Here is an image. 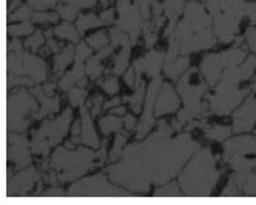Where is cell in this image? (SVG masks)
Segmentation results:
<instances>
[{
  "instance_id": "cell-1",
  "label": "cell",
  "mask_w": 256,
  "mask_h": 205,
  "mask_svg": "<svg viewBox=\"0 0 256 205\" xmlns=\"http://www.w3.org/2000/svg\"><path fill=\"white\" fill-rule=\"evenodd\" d=\"M158 128L144 145L128 146L122 154V162L108 168L113 182L133 191L148 192L152 182L162 184L178 174L198 145L188 135L168 141L174 130L164 120Z\"/></svg>"
},
{
  "instance_id": "cell-2",
  "label": "cell",
  "mask_w": 256,
  "mask_h": 205,
  "mask_svg": "<svg viewBox=\"0 0 256 205\" xmlns=\"http://www.w3.org/2000/svg\"><path fill=\"white\" fill-rule=\"evenodd\" d=\"M94 158L96 154L86 148H80L77 152H70L60 148L52 156L51 166L58 171V180L66 182L78 178L88 170L101 166L94 163Z\"/></svg>"
},
{
  "instance_id": "cell-3",
  "label": "cell",
  "mask_w": 256,
  "mask_h": 205,
  "mask_svg": "<svg viewBox=\"0 0 256 205\" xmlns=\"http://www.w3.org/2000/svg\"><path fill=\"white\" fill-rule=\"evenodd\" d=\"M38 105L36 100L25 90H20L8 96V130L23 133L30 124L26 116L30 112H36Z\"/></svg>"
},
{
  "instance_id": "cell-4",
  "label": "cell",
  "mask_w": 256,
  "mask_h": 205,
  "mask_svg": "<svg viewBox=\"0 0 256 205\" xmlns=\"http://www.w3.org/2000/svg\"><path fill=\"white\" fill-rule=\"evenodd\" d=\"M8 68L10 74L28 75L36 83L42 82L46 79V64L38 57L27 52L10 53L8 57Z\"/></svg>"
},
{
  "instance_id": "cell-5",
  "label": "cell",
  "mask_w": 256,
  "mask_h": 205,
  "mask_svg": "<svg viewBox=\"0 0 256 205\" xmlns=\"http://www.w3.org/2000/svg\"><path fill=\"white\" fill-rule=\"evenodd\" d=\"M68 194L70 196L76 195H124L126 193L116 188H112L107 184L106 178L102 174L96 175L92 178L84 180L74 186L70 188Z\"/></svg>"
},
{
  "instance_id": "cell-6",
  "label": "cell",
  "mask_w": 256,
  "mask_h": 205,
  "mask_svg": "<svg viewBox=\"0 0 256 205\" xmlns=\"http://www.w3.org/2000/svg\"><path fill=\"white\" fill-rule=\"evenodd\" d=\"M118 8L120 12V21L118 22V27L120 30L130 34L131 44L135 45L140 29L144 27L140 14L136 8L130 6L129 0H120Z\"/></svg>"
},
{
  "instance_id": "cell-7",
  "label": "cell",
  "mask_w": 256,
  "mask_h": 205,
  "mask_svg": "<svg viewBox=\"0 0 256 205\" xmlns=\"http://www.w3.org/2000/svg\"><path fill=\"white\" fill-rule=\"evenodd\" d=\"M70 120H72V110L68 108L58 120H45L42 128L36 132L47 140L50 146H54L58 144L66 135Z\"/></svg>"
},
{
  "instance_id": "cell-8",
  "label": "cell",
  "mask_w": 256,
  "mask_h": 205,
  "mask_svg": "<svg viewBox=\"0 0 256 205\" xmlns=\"http://www.w3.org/2000/svg\"><path fill=\"white\" fill-rule=\"evenodd\" d=\"M8 141V158L16 165V169H20L30 165L32 158L30 156V152H28L27 138L25 136L10 134Z\"/></svg>"
},
{
  "instance_id": "cell-9",
  "label": "cell",
  "mask_w": 256,
  "mask_h": 205,
  "mask_svg": "<svg viewBox=\"0 0 256 205\" xmlns=\"http://www.w3.org/2000/svg\"><path fill=\"white\" fill-rule=\"evenodd\" d=\"M161 83H162V79L160 77H157V78H154V80L150 84V87L148 90V94L146 111H144V116H142L140 124L138 126V133H137V139L138 140L144 138L148 134V132L150 130V128L154 124L152 107H154V98H156V94H157L158 90H160Z\"/></svg>"
},
{
  "instance_id": "cell-10",
  "label": "cell",
  "mask_w": 256,
  "mask_h": 205,
  "mask_svg": "<svg viewBox=\"0 0 256 205\" xmlns=\"http://www.w3.org/2000/svg\"><path fill=\"white\" fill-rule=\"evenodd\" d=\"M38 176L40 174L34 168H30L14 176L12 180L8 178V194L25 193L30 191Z\"/></svg>"
},
{
  "instance_id": "cell-11",
  "label": "cell",
  "mask_w": 256,
  "mask_h": 205,
  "mask_svg": "<svg viewBox=\"0 0 256 205\" xmlns=\"http://www.w3.org/2000/svg\"><path fill=\"white\" fill-rule=\"evenodd\" d=\"M180 106V100L174 94L172 87L168 83L162 84L156 104V115L161 116L166 113L174 112Z\"/></svg>"
},
{
  "instance_id": "cell-12",
  "label": "cell",
  "mask_w": 256,
  "mask_h": 205,
  "mask_svg": "<svg viewBox=\"0 0 256 205\" xmlns=\"http://www.w3.org/2000/svg\"><path fill=\"white\" fill-rule=\"evenodd\" d=\"M32 92L40 100V109L36 114H34L32 117L36 120H40L47 115L48 113H55L60 109V98L55 96L53 98H50L48 96H45L44 90H42L40 86L34 87L32 90Z\"/></svg>"
},
{
  "instance_id": "cell-13",
  "label": "cell",
  "mask_w": 256,
  "mask_h": 205,
  "mask_svg": "<svg viewBox=\"0 0 256 205\" xmlns=\"http://www.w3.org/2000/svg\"><path fill=\"white\" fill-rule=\"evenodd\" d=\"M82 116V142L86 145H90L94 148H98V139L92 124L90 115L88 113V107H81Z\"/></svg>"
},
{
  "instance_id": "cell-14",
  "label": "cell",
  "mask_w": 256,
  "mask_h": 205,
  "mask_svg": "<svg viewBox=\"0 0 256 205\" xmlns=\"http://www.w3.org/2000/svg\"><path fill=\"white\" fill-rule=\"evenodd\" d=\"M164 60V54L162 52L158 51H152L148 53L144 58H142L144 60V66L146 74L150 78H157L160 72V68Z\"/></svg>"
},
{
  "instance_id": "cell-15",
  "label": "cell",
  "mask_w": 256,
  "mask_h": 205,
  "mask_svg": "<svg viewBox=\"0 0 256 205\" xmlns=\"http://www.w3.org/2000/svg\"><path fill=\"white\" fill-rule=\"evenodd\" d=\"M73 53H74L73 46L68 45V47L64 48V50L60 54H58L54 57V74L56 76L60 77L62 75L64 68L73 60Z\"/></svg>"
},
{
  "instance_id": "cell-16",
  "label": "cell",
  "mask_w": 256,
  "mask_h": 205,
  "mask_svg": "<svg viewBox=\"0 0 256 205\" xmlns=\"http://www.w3.org/2000/svg\"><path fill=\"white\" fill-rule=\"evenodd\" d=\"M189 66V58L188 57H182L178 60L166 62L164 70L165 74L172 80H176L180 72L186 70Z\"/></svg>"
},
{
  "instance_id": "cell-17",
  "label": "cell",
  "mask_w": 256,
  "mask_h": 205,
  "mask_svg": "<svg viewBox=\"0 0 256 205\" xmlns=\"http://www.w3.org/2000/svg\"><path fill=\"white\" fill-rule=\"evenodd\" d=\"M84 75V68L82 64H76L74 68L68 72V74L60 80V86L62 90H68L72 87L76 82L83 78Z\"/></svg>"
},
{
  "instance_id": "cell-18",
  "label": "cell",
  "mask_w": 256,
  "mask_h": 205,
  "mask_svg": "<svg viewBox=\"0 0 256 205\" xmlns=\"http://www.w3.org/2000/svg\"><path fill=\"white\" fill-rule=\"evenodd\" d=\"M100 126L104 135H109L111 132H120L122 126V120L116 116H107L100 120Z\"/></svg>"
},
{
  "instance_id": "cell-19",
  "label": "cell",
  "mask_w": 256,
  "mask_h": 205,
  "mask_svg": "<svg viewBox=\"0 0 256 205\" xmlns=\"http://www.w3.org/2000/svg\"><path fill=\"white\" fill-rule=\"evenodd\" d=\"M103 23V21L101 19H98L94 14H86V16H80L79 20L76 24V27L78 29V32L81 36L84 34V32L88 30V28H94V27H98L101 26Z\"/></svg>"
},
{
  "instance_id": "cell-20",
  "label": "cell",
  "mask_w": 256,
  "mask_h": 205,
  "mask_svg": "<svg viewBox=\"0 0 256 205\" xmlns=\"http://www.w3.org/2000/svg\"><path fill=\"white\" fill-rule=\"evenodd\" d=\"M54 32L60 38H68L74 42H77L79 40V34L76 32L75 27L68 23H64L60 26L56 27Z\"/></svg>"
},
{
  "instance_id": "cell-21",
  "label": "cell",
  "mask_w": 256,
  "mask_h": 205,
  "mask_svg": "<svg viewBox=\"0 0 256 205\" xmlns=\"http://www.w3.org/2000/svg\"><path fill=\"white\" fill-rule=\"evenodd\" d=\"M130 56V48L124 47L120 53L114 57V68H113V72L116 75H122L124 72L126 68L128 66V60H129Z\"/></svg>"
},
{
  "instance_id": "cell-22",
  "label": "cell",
  "mask_w": 256,
  "mask_h": 205,
  "mask_svg": "<svg viewBox=\"0 0 256 205\" xmlns=\"http://www.w3.org/2000/svg\"><path fill=\"white\" fill-rule=\"evenodd\" d=\"M144 88H146V83L142 81L141 84L135 88V94L130 96V98H124V100H129L130 105L132 110L135 113H139L141 110V102H142V98H144Z\"/></svg>"
},
{
  "instance_id": "cell-23",
  "label": "cell",
  "mask_w": 256,
  "mask_h": 205,
  "mask_svg": "<svg viewBox=\"0 0 256 205\" xmlns=\"http://www.w3.org/2000/svg\"><path fill=\"white\" fill-rule=\"evenodd\" d=\"M110 38L112 42V47H118V45H122L124 47H129L131 44V40L129 38V36L124 34L118 27L111 29Z\"/></svg>"
},
{
  "instance_id": "cell-24",
  "label": "cell",
  "mask_w": 256,
  "mask_h": 205,
  "mask_svg": "<svg viewBox=\"0 0 256 205\" xmlns=\"http://www.w3.org/2000/svg\"><path fill=\"white\" fill-rule=\"evenodd\" d=\"M100 60H100L98 56H94V57L90 58V60L88 62L86 72H88V74L92 77V80L96 79L102 74L103 66L100 64Z\"/></svg>"
},
{
  "instance_id": "cell-25",
  "label": "cell",
  "mask_w": 256,
  "mask_h": 205,
  "mask_svg": "<svg viewBox=\"0 0 256 205\" xmlns=\"http://www.w3.org/2000/svg\"><path fill=\"white\" fill-rule=\"evenodd\" d=\"M34 32V27L30 23L24 22L23 24L20 25H15V26H10L8 29V32L12 36H25V34H30Z\"/></svg>"
},
{
  "instance_id": "cell-26",
  "label": "cell",
  "mask_w": 256,
  "mask_h": 205,
  "mask_svg": "<svg viewBox=\"0 0 256 205\" xmlns=\"http://www.w3.org/2000/svg\"><path fill=\"white\" fill-rule=\"evenodd\" d=\"M88 42L90 46H92L96 50L107 47V44H108V40L104 32H98V34H94V36L88 38Z\"/></svg>"
},
{
  "instance_id": "cell-27",
  "label": "cell",
  "mask_w": 256,
  "mask_h": 205,
  "mask_svg": "<svg viewBox=\"0 0 256 205\" xmlns=\"http://www.w3.org/2000/svg\"><path fill=\"white\" fill-rule=\"evenodd\" d=\"M86 94L88 92L81 88H73L68 94L70 104L73 105V107H77L79 105L82 106L85 98H86Z\"/></svg>"
},
{
  "instance_id": "cell-28",
  "label": "cell",
  "mask_w": 256,
  "mask_h": 205,
  "mask_svg": "<svg viewBox=\"0 0 256 205\" xmlns=\"http://www.w3.org/2000/svg\"><path fill=\"white\" fill-rule=\"evenodd\" d=\"M44 42V38L42 36V32L40 30H36L34 36L28 38L25 40V47L27 48H32L34 52H36Z\"/></svg>"
},
{
  "instance_id": "cell-29",
  "label": "cell",
  "mask_w": 256,
  "mask_h": 205,
  "mask_svg": "<svg viewBox=\"0 0 256 205\" xmlns=\"http://www.w3.org/2000/svg\"><path fill=\"white\" fill-rule=\"evenodd\" d=\"M126 137L124 136H120L118 135L116 139V144L114 146H113V150L110 154V160H112V162H114V160H118V158L122 156V148L124 146V144L126 143Z\"/></svg>"
},
{
  "instance_id": "cell-30",
  "label": "cell",
  "mask_w": 256,
  "mask_h": 205,
  "mask_svg": "<svg viewBox=\"0 0 256 205\" xmlns=\"http://www.w3.org/2000/svg\"><path fill=\"white\" fill-rule=\"evenodd\" d=\"M32 21L36 23H44L48 21L56 23L58 21V16L56 12H36L32 16Z\"/></svg>"
},
{
  "instance_id": "cell-31",
  "label": "cell",
  "mask_w": 256,
  "mask_h": 205,
  "mask_svg": "<svg viewBox=\"0 0 256 205\" xmlns=\"http://www.w3.org/2000/svg\"><path fill=\"white\" fill-rule=\"evenodd\" d=\"M18 85L32 86L34 85V81H32V79L21 78V77H18L17 75L10 74L8 78V90L12 88V86H18Z\"/></svg>"
},
{
  "instance_id": "cell-32",
  "label": "cell",
  "mask_w": 256,
  "mask_h": 205,
  "mask_svg": "<svg viewBox=\"0 0 256 205\" xmlns=\"http://www.w3.org/2000/svg\"><path fill=\"white\" fill-rule=\"evenodd\" d=\"M180 191L176 186V182H172V184L160 188L154 192V196H178Z\"/></svg>"
},
{
  "instance_id": "cell-33",
  "label": "cell",
  "mask_w": 256,
  "mask_h": 205,
  "mask_svg": "<svg viewBox=\"0 0 256 205\" xmlns=\"http://www.w3.org/2000/svg\"><path fill=\"white\" fill-rule=\"evenodd\" d=\"M92 54V50L85 45L84 42H81L76 48V54H75V60L76 64H82V62Z\"/></svg>"
},
{
  "instance_id": "cell-34",
  "label": "cell",
  "mask_w": 256,
  "mask_h": 205,
  "mask_svg": "<svg viewBox=\"0 0 256 205\" xmlns=\"http://www.w3.org/2000/svg\"><path fill=\"white\" fill-rule=\"evenodd\" d=\"M58 12L60 14V16L68 20V21H72L75 19L76 14H77V10L73 8L72 6H58Z\"/></svg>"
},
{
  "instance_id": "cell-35",
  "label": "cell",
  "mask_w": 256,
  "mask_h": 205,
  "mask_svg": "<svg viewBox=\"0 0 256 205\" xmlns=\"http://www.w3.org/2000/svg\"><path fill=\"white\" fill-rule=\"evenodd\" d=\"M32 16V10L28 6H23L19 10H17L15 14H12L8 18V21H19V20H28Z\"/></svg>"
},
{
  "instance_id": "cell-36",
  "label": "cell",
  "mask_w": 256,
  "mask_h": 205,
  "mask_svg": "<svg viewBox=\"0 0 256 205\" xmlns=\"http://www.w3.org/2000/svg\"><path fill=\"white\" fill-rule=\"evenodd\" d=\"M103 90L110 96L118 92L120 86H118V81L116 78H109L107 79L103 84H102Z\"/></svg>"
},
{
  "instance_id": "cell-37",
  "label": "cell",
  "mask_w": 256,
  "mask_h": 205,
  "mask_svg": "<svg viewBox=\"0 0 256 205\" xmlns=\"http://www.w3.org/2000/svg\"><path fill=\"white\" fill-rule=\"evenodd\" d=\"M64 2H66L68 4L72 6L78 10L79 8L94 6L96 4V0H64Z\"/></svg>"
},
{
  "instance_id": "cell-38",
  "label": "cell",
  "mask_w": 256,
  "mask_h": 205,
  "mask_svg": "<svg viewBox=\"0 0 256 205\" xmlns=\"http://www.w3.org/2000/svg\"><path fill=\"white\" fill-rule=\"evenodd\" d=\"M58 0H30V4L32 8L36 10H46L52 8Z\"/></svg>"
},
{
  "instance_id": "cell-39",
  "label": "cell",
  "mask_w": 256,
  "mask_h": 205,
  "mask_svg": "<svg viewBox=\"0 0 256 205\" xmlns=\"http://www.w3.org/2000/svg\"><path fill=\"white\" fill-rule=\"evenodd\" d=\"M102 102H103V96H96L94 98H92V100H90L88 102V107H92V115L94 117H96L100 113V111H101Z\"/></svg>"
},
{
  "instance_id": "cell-40",
  "label": "cell",
  "mask_w": 256,
  "mask_h": 205,
  "mask_svg": "<svg viewBox=\"0 0 256 205\" xmlns=\"http://www.w3.org/2000/svg\"><path fill=\"white\" fill-rule=\"evenodd\" d=\"M101 19L104 24H110L114 22V12H113V10H109L107 12H104L101 14Z\"/></svg>"
},
{
  "instance_id": "cell-41",
  "label": "cell",
  "mask_w": 256,
  "mask_h": 205,
  "mask_svg": "<svg viewBox=\"0 0 256 205\" xmlns=\"http://www.w3.org/2000/svg\"><path fill=\"white\" fill-rule=\"evenodd\" d=\"M124 81L130 87H135L136 78H135V75H134V70L133 68L128 70V72L124 76Z\"/></svg>"
},
{
  "instance_id": "cell-42",
  "label": "cell",
  "mask_w": 256,
  "mask_h": 205,
  "mask_svg": "<svg viewBox=\"0 0 256 205\" xmlns=\"http://www.w3.org/2000/svg\"><path fill=\"white\" fill-rule=\"evenodd\" d=\"M62 46H64V42H58L54 40H48V47L51 49L52 53H58Z\"/></svg>"
},
{
  "instance_id": "cell-43",
  "label": "cell",
  "mask_w": 256,
  "mask_h": 205,
  "mask_svg": "<svg viewBox=\"0 0 256 205\" xmlns=\"http://www.w3.org/2000/svg\"><path fill=\"white\" fill-rule=\"evenodd\" d=\"M124 126H126V130L129 132V130H132V128H134L135 124H136V120L134 118V117L132 115H126V118L124 120Z\"/></svg>"
},
{
  "instance_id": "cell-44",
  "label": "cell",
  "mask_w": 256,
  "mask_h": 205,
  "mask_svg": "<svg viewBox=\"0 0 256 205\" xmlns=\"http://www.w3.org/2000/svg\"><path fill=\"white\" fill-rule=\"evenodd\" d=\"M157 34H156V32H150V34H146V47L150 48L152 46H154L156 42H157Z\"/></svg>"
},
{
  "instance_id": "cell-45",
  "label": "cell",
  "mask_w": 256,
  "mask_h": 205,
  "mask_svg": "<svg viewBox=\"0 0 256 205\" xmlns=\"http://www.w3.org/2000/svg\"><path fill=\"white\" fill-rule=\"evenodd\" d=\"M21 49H22V45H21V42L19 40H14L8 45V51L20 52Z\"/></svg>"
},
{
  "instance_id": "cell-46",
  "label": "cell",
  "mask_w": 256,
  "mask_h": 205,
  "mask_svg": "<svg viewBox=\"0 0 256 205\" xmlns=\"http://www.w3.org/2000/svg\"><path fill=\"white\" fill-rule=\"evenodd\" d=\"M120 98L116 96V98H114L113 100H111L105 102V105L103 106V109L108 110V109H110V108H113V107H116V106L120 105Z\"/></svg>"
},
{
  "instance_id": "cell-47",
  "label": "cell",
  "mask_w": 256,
  "mask_h": 205,
  "mask_svg": "<svg viewBox=\"0 0 256 205\" xmlns=\"http://www.w3.org/2000/svg\"><path fill=\"white\" fill-rule=\"evenodd\" d=\"M44 195L45 196H62V195H64V192L60 188H56V186H55L54 188L48 190L47 192H45Z\"/></svg>"
},
{
  "instance_id": "cell-48",
  "label": "cell",
  "mask_w": 256,
  "mask_h": 205,
  "mask_svg": "<svg viewBox=\"0 0 256 205\" xmlns=\"http://www.w3.org/2000/svg\"><path fill=\"white\" fill-rule=\"evenodd\" d=\"M45 182L52 184L53 186H58V182H56V174L54 172H51L49 175H45Z\"/></svg>"
},
{
  "instance_id": "cell-49",
  "label": "cell",
  "mask_w": 256,
  "mask_h": 205,
  "mask_svg": "<svg viewBox=\"0 0 256 205\" xmlns=\"http://www.w3.org/2000/svg\"><path fill=\"white\" fill-rule=\"evenodd\" d=\"M112 48L111 47H104L101 51H100L98 53V57L100 58V60H104V58H106L107 56H109L111 53H112Z\"/></svg>"
},
{
  "instance_id": "cell-50",
  "label": "cell",
  "mask_w": 256,
  "mask_h": 205,
  "mask_svg": "<svg viewBox=\"0 0 256 205\" xmlns=\"http://www.w3.org/2000/svg\"><path fill=\"white\" fill-rule=\"evenodd\" d=\"M55 84L54 83H49V84H46L44 86V88H42V90H44L45 94L48 96H52L54 94V90H55Z\"/></svg>"
},
{
  "instance_id": "cell-51",
  "label": "cell",
  "mask_w": 256,
  "mask_h": 205,
  "mask_svg": "<svg viewBox=\"0 0 256 205\" xmlns=\"http://www.w3.org/2000/svg\"><path fill=\"white\" fill-rule=\"evenodd\" d=\"M81 133V126H80V120H77L74 126H73V130H72V135L73 137L75 136H79Z\"/></svg>"
},
{
  "instance_id": "cell-52",
  "label": "cell",
  "mask_w": 256,
  "mask_h": 205,
  "mask_svg": "<svg viewBox=\"0 0 256 205\" xmlns=\"http://www.w3.org/2000/svg\"><path fill=\"white\" fill-rule=\"evenodd\" d=\"M162 8H163L162 6H160L158 2H154V10L156 17H159L160 16L161 12H162Z\"/></svg>"
},
{
  "instance_id": "cell-53",
  "label": "cell",
  "mask_w": 256,
  "mask_h": 205,
  "mask_svg": "<svg viewBox=\"0 0 256 205\" xmlns=\"http://www.w3.org/2000/svg\"><path fill=\"white\" fill-rule=\"evenodd\" d=\"M111 113H114L116 115H124L126 113V108L124 107H118V108H114Z\"/></svg>"
},
{
  "instance_id": "cell-54",
  "label": "cell",
  "mask_w": 256,
  "mask_h": 205,
  "mask_svg": "<svg viewBox=\"0 0 256 205\" xmlns=\"http://www.w3.org/2000/svg\"><path fill=\"white\" fill-rule=\"evenodd\" d=\"M19 4H20V2H19V0H14L12 4V6H10V8H8V12H10L14 8H17Z\"/></svg>"
},
{
  "instance_id": "cell-55",
  "label": "cell",
  "mask_w": 256,
  "mask_h": 205,
  "mask_svg": "<svg viewBox=\"0 0 256 205\" xmlns=\"http://www.w3.org/2000/svg\"><path fill=\"white\" fill-rule=\"evenodd\" d=\"M52 51H51V49L47 46V47H45L44 49H42L40 50V53H42V55H44V56H46V55H48V54H50Z\"/></svg>"
},
{
  "instance_id": "cell-56",
  "label": "cell",
  "mask_w": 256,
  "mask_h": 205,
  "mask_svg": "<svg viewBox=\"0 0 256 205\" xmlns=\"http://www.w3.org/2000/svg\"><path fill=\"white\" fill-rule=\"evenodd\" d=\"M86 84H88V80L85 79V78H82V79H80V80L78 81V85H79L80 87H84V86H86Z\"/></svg>"
},
{
  "instance_id": "cell-57",
  "label": "cell",
  "mask_w": 256,
  "mask_h": 205,
  "mask_svg": "<svg viewBox=\"0 0 256 205\" xmlns=\"http://www.w3.org/2000/svg\"><path fill=\"white\" fill-rule=\"evenodd\" d=\"M66 148H68V150H73L74 148H75V143L73 142H70V141H68L66 143Z\"/></svg>"
},
{
  "instance_id": "cell-58",
  "label": "cell",
  "mask_w": 256,
  "mask_h": 205,
  "mask_svg": "<svg viewBox=\"0 0 256 205\" xmlns=\"http://www.w3.org/2000/svg\"><path fill=\"white\" fill-rule=\"evenodd\" d=\"M52 34H53L52 29H48V30L45 32V34H46L47 38H51V36H52Z\"/></svg>"
},
{
  "instance_id": "cell-59",
  "label": "cell",
  "mask_w": 256,
  "mask_h": 205,
  "mask_svg": "<svg viewBox=\"0 0 256 205\" xmlns=\"http://www.w3.org/2000/svg\"><path fill=\"white\" fill-rule=\"evenodd\" d=\"M102 4L104 6H108V0H102Z\"/></svg>"
}]
</instances>
